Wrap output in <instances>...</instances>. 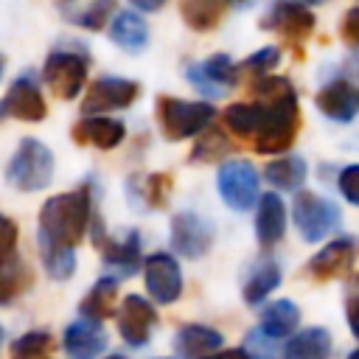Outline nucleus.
<instances>
[{"instance_id":"obj_1","label":"nucleus","mask_w":359,"mask_h":359,"mask_svg":"<svg viewBox=\"0 0 359 359\" xmlns=\"http://www.w3.org/2000/svg\"><path fill=\"white\" fill-rule=\"evenodd\" d=\"M250 90L255 93V101L264 107V126L252 143L261 154H280L286 151L300 129V107L294 87L280 76H264L250 81Z\"/></svg>"},{"instance_id":"obj_2","label":"nucleus","mask_w":359,"mask_h":359,"mask_svg":"<svg viewBox=\"0 0 359 359\" xmlns=\"http://www.w3.org/2000/svg\"><path fill=\"white\" fill-rule=\"evenodd\" d=\"M90 224V196L84 188L50 196L39 210V244L73 250Z\"/></svg>"},{"instance_id":"obj_3","label":"nucleus","mask_w":359,"mask_h":359,"mask_svg":"<svg viewBox=\"0 0 359 359\" xmlns=\"http://www.w3.org/2000/svg\"><path fill=\"white\" fill-rule=\"evenodd\" d=\"M53 177V154L45 143L25 137L6 165V180L17 191H39Z\"/></svg>"},{"instance_id":"obj_4","label":"nucleus","mask_w":359,"mask_h":359,"mask_svg":"<svg viewBox=\"0 0 359 359\" xmlns=\"http://www.w3.org/2000/svg\"><path fill=\"white\" fill-rule=\"evenodd\" d=\"M213 115H216V109L205 101H182V98H171V95L157 98V121L168 140L202 135L205 126L213 121Z\"/></svg>"},{"instance_id":"obj_5","label":"nucleus","mask_w":359,"mask_h":359,"mask_svg":"<svg viewBox=\"0 0 359 359\" xmlns=\"http://www.w3.org/2000/svg\"><path fill=\"white\" fill-rule=\"evenodd\" d=\"M292 219H294V227L300 230V236L306 241H320L337 230L339 208L334 202H328L325 196L303 191V194H297V199L292 205Z\"/></svg>"},{"instance_id":"obj_6","label":"nucleus","mask_w":359,"mask_h":359,"mask_svg":"<svg viewBox=\"0 0 359 359\" xmlns=\"http://www.w3.org/2000/svg\"><path fill=\"white\" fill-rule=\"evenodd\" d=\"M42 76H45V84L53 90L56 98L70 101L87 84V59L81 53H73V50H53L45 59Z\"/></svg>"},{"instance_id":"obj_7","label":"nucleus","mask_w":359,"mask_h":359,"mask_svg":"<svg viewBox=\"0 0 359 359\" xmlns=\"http://www.w3.org/2000/svg\"><path fill=\"white\" fill-rule=\"evenodd\" d=\"M140 95V87L129 79H118V76H101L95 79L81 101V112L84 118H95V112H109V109H126L135 104V98Z\"/></svg>"},{"instance_id":"obj_8","label":"nucleus","mask_w":359,"mask_h":359,"mask_svg":"<svg viewBox=\"0 0 359 359\" xmlns=\"http://www.w3.org/2000/svg\"><path fill=\"white\" fill-rule=\"evenodd\" d=\"M219 194L233 210H250L258 199V171L250 160H227L219 168Z\"/></svg>"},{"instance_id":"obj_9","label":"nucleus","mask_w":359,"mask_h":359,"mask_svg":"<svg viewBox=\"0 0 359 359\" xmlns=\"http://www.w3.org/2000/svg\"><path fill=\"white\" fill-rule=\"evenodd\" d=\"M261 28L264 31H275L289 45L300 48L314 31V14L309 8H303V6H292V3H280L278 0V6L261 20Z\"/></svg>"},{"instance_id":"obj_10","label":"nucleus","mask_w":359,"mask_h":359,"mask_svg":"<svg viewBox=\"0 0 359 359\" xmlns=\"http://www.w3.org/2000/svg\"><path fill=\"white\" fill-rule=\"evenodd\" d=\"M238 79H241V76H238V65H233L230 56H224V53H213L210 59H205V62L188 67V81H191L199 93H205V95H210V98L224 95L227 87L236 84Z\"/></svg>"},{"instance_id":"obj_11","label":"nucleus","mask_w":359,"mask_h":359,"mask_svg":"<svg viewBox=\"0 0 359 359\" xmlns=\"http://www.w3.org/2000/svg\"><path fill=\"white\" fill-rule=\"evenodd\" d=\"M171 244L180 255L199 258L213 244V227L202 216H196L191 210H182L171 219Z\"/></svg>"},{"instance_id":"obj_12","label":"nucleus","mask_w":359,"mask_h":359,"mask_svg":"<svg viewBox=\"0 0 359 359\" xmlns=\"http://www.w3.org/2000/svg\"><path fill=\"white\" fill-rule=\"evenodd\" d=\"M0 112L6 118H20V121H42L48 115V104L36 87V81L31 76H20L8 84L6 90V98H3V107Z\"/></svg>"},{"instance_id":"obj_13","label":"nucleus","mask_w":359,"mask_h":359,"mask_svg":"<svg viewBox=\"0 0 359 359\" xmlns=\"http://www.w3.org/2000/svg\"><path fill=\"white\" fill-rule=\"evenodd\" d=\"M143 275H146V289L157 303H174L180 297L182 275H180V264L171 255H165V252L149 255Z\"/></svg>"},{"instance_id":"obj_14","label":"nucleus","mask_w":359,"mask_h":359,"mask_svg":"<svg viewBox=\"0 0 359 359\" xmlns=\"http://www.w3.org/2000/svg\"><path fill=\"white\" fill-rule=\"evenodd\" d=\"M317 109L331 118V121H339V123H348L356 118L359 112V87L348 79H337V81H328L320 93H317Z\"/></svg>"},{"instance_id":"obj_15","label":"nucleus","mask_w":359,"mask_h":359,"mask_svg":"<svg viewBox=\"0 0 359 359\" xmlns=\"http://www.w3.org/2000/svg\"><path fill=\"white\" fill-rule=\"evenodd\" d=\"M157 314L151 309V303H146L143 297L137 294H129L118 311V331L121 337L129 342V345H146L149 342V334H151V325H154Z\"/></svg>"},{"instance_id":"obj_16","label":"nucleus","mask_w":359,"mask_h":359,"mask_svg":"<svg viewBox=\"0 0 359 359\" xmlns=\"http://www.w3.org/2000/svg\"><path fill=\"white\" fill-rule=\"evenodd\" d=\"M353 258H356V241L353 238H337L311 258L309 269L317 280H334V278H342L351 272Z\"/></svg>"},{"instance_id":"obj_17","label":"nucleus","mask_w":359,"mask_h":359,"mask_svg":"<svg viewBox=\"0 0 359 359\" xmlns=\"http://www.w3.org/2000/svg\"><path fill=\"white\" fill-rule=\"evenodd\" d=\"M123 135H126V129L115 118L95 115V118H81L73 123V140L79 146H95V149L109 151L123 140Z\"/></svg>"},{"instance_id":"obj_18","label":"nucleus","mask_w":359,"mask_h":359,"mask_svg":"<svg viewBox=\"0 0 359 359\" xmlns=\"http://www.w3.org/2000/svg\"><path fill=\"white\" fill-rule=\"evenodd\" d=\"M107 348V334L87 320H76L65 331V353L67 359H95Z\"/></svg>"},{"instance_id":"obj_19","label":"nucleus","mask_w":359,"mask_h":359,"mask_svg":"<svg viewBox=\"0 0 359 359\" xmlns=\"http://www.w3.org/2000/svg\"><path fill=\"white\" fill-rule=\"evenodd\" d=\"M286 230V208L278 194H264L258 202V216H255V236L264 247H272L283 238Z\"/></svg>"},{"instance_id":"obj_20","label":"nucleus","mask_w":359,"mask_h":359,"mask_svg":"<svg viewBox=\"0 0 359 359\" xmlns=\"http://www.w3.org/2000/svg\"><path fill=\"white\" fill-rule=\"evenodd\" d=\"M233 0H180V17L194 31H213Z\"/></svg>"},{"instance_id":"obj_21","label":"nucleus","mask_w":359,"mask_h":359,"mask_svg":"<svg viewBox=\"0 0 359 359\" xmlns=\"http://www.w3.org/2000/svg\"><path fill=\"white\" fill-rule=\"evenodd\" d=\"M109 39L129 53H140L149 42V25L135 11H121L109 25Z\"/></svg>"},{"instance_id":"obj_22","label":"nucleus","mask_w":359,"mask_h":359,"mask_svg":"<svg viewBox=\"0 0 359 359\" xmlns=\"http://www.w3.org/2000/svg\"><path fill=\"white\" fill-rule=\"evenodd\" d=\"M222 118H224V126H227V132H233L236 137H241V140H252L255 143V137H258V132H261V126H264V107L258 104V101H244V104H230L224 112H222Z\"/></svg>"},{"instance_id":"obj_23","label":"nucleus","mask_w":359,"mask_h":359,"mask_svg":"<svg viewBox=\"0 0 359 359\" xmlns=\"http://www.w3.org/2000/svg\"><path fill=\"white\" fill-rule=\"evenodd\" d=\"M328 353H331V337L325 328L300 331L283 348V359H328Z\"/></svg>"},{"instance_id":"obj_24","label":"nucleus","mask_w":359,"mask_h":359,"mask_svg":"<svg viewBox=\"0 0 359 359\" xmlns=\"http://www.w3.org/2000/svg\"><path fill=\"white\" fill-rule=\"evenodd\" d=\"M266 180L280 191H297L306 182V160L303 157H278L264 168Z\"/></svg>"},{"instance_id":"obj_25","label":"nucleus","mask_w":359,"mask_h":359,"mask_svg":"<svg viewBox=\"0 0 359 359\" xmlns=\"http://www.w3.org/2000/svg\"><path fill=\"white\" fill-rule=\"evenodd\" d=\"M297 320H300V311L292 300H275L261 314V331L266 337H286L294 331Z\"/></svg>"},{"instance_id":"obj_26","label":"nucleus","mask_w":359,"mask_h":359,"mask_svg":"<svg viewBox=\"0 0 359 359\" xmlns=\"http://www.w3.org/2000/svg\"><path fill=\"white\" fill-rule=\"evenodd\" d=\"M115 297H118V283L112 278H101L81 300V314H87L90 320H107L115 311Z\"/></svg>"},{"instance_id":"obj_27","label":"nucleus","mask_w":359,"mask_h":359,"mask_svg":"<svg viewBox=\"0 0 359 359\" xmlns=\"http://www.w3.org/2000/svg\"><path fill=\"white\" fill-rule=\"evenodd\" d=\"M222 345V334L208 325H185L177 334V351L182 356H202Z\"/></svg>"},{"instance_id":"obj_28","label":"nucleus","mask_w":359,"mask_h":359,"mask_svg":"<svg viewBox=\"0 0 359 359\" xmlns=\"http://www.w3.org/2000/svg\"><path fill=\"white\" fill-rule=\"evenodd\" d=\"M278 283H280V269H278V264L261 261V264L250 272V278H247V283H244V300H247V303H261Z\"/></svg>"},{"instance_id":"obj_29","label":"nucleus","mask_w":359,"mask_h":359,"mask_svg":"<svg viewBox=\"0 0 359 359\" xmlns=\"http://www.w3.org/2000/svg\"><path fill=\"white\" fill-rule=\"evenodd\" d=\"M104 261L115 269H121V275H129L137 261H140V238L137 233H129L123 241H112L104 247Z\"/></svg>"},{"instance_id":"obj_30","label":"nucleus","mask_w":359,"mask_h":359,"mask_svg":"<svg viewBox=\"0 0 359 359\" xmlns=\"http://www.w3.org/2000/svg\"><path fill=\"white\" fill-rule=\"evenodd\" d=\"M230 151V140L224 137V129H205L191 151V160L194 163H210V160H219Z\"/></svg>"},{"instance_id":"obj_31","label":"nucleus","mask_w":359,"mask_h":359,"mask_svg":"<svg viewBox=\"0 0 359 359\" xmlns=\"http://www.w3.org/2000/svg\"><path fill=\"white\" fill-rule=\"evenodd\" d=\"M42 261H45V269L50 278L62 280V278H70L73 269H76V255L73 250H65V247H50V244H42Z\"/></svg>"},{"instance_id":"obj_32","label":"nucleus","mask_w":359,"mask_h":359,"mask_svg":"<svg viewBox=\"0 0 359 359\" xmlns=\"http://www.w3.org/2000/svg\"><path fill=\"white\" fill-rule=\"evenodd\" d=\"M278 59H280V50L278 48H261V50H255L250 59H244L241 65H238V76L244 73L250 81H255V79H264V76H269V70L278 65Z\"/></svg>"},{"instance_id":"obj_33","label":"nucleus","mask_w":359,"mask_h":359,"mask_svg":"<svg viewBox=\"0 0 359 359\" xmlns=\"http://www.w3.org/2000/svg\"><path fill=\"white\" fill-rule=\"evenodd\" d=\"M22 278H28L22 261H17L14 255L11 258H3V278H0V297H3V303H8L25 286Z\"/></svg>"},{"instance_id":"obj_34","label":"nucleus","mask_w":359,"mask_h":359,"mask_svg":"<svg viewBox=\"0 0 359 359\" xmlns=\"http://www.w3.org/2000/svg\"><path fill=\"white\" fill-rule=\"evenodd\" d=\"M48 351H50V334L31 331L14 342L11 359H36V356H48Z\"/></svg>"},{"instance_id":"obj_35","label":"nucleus","mask_w":359,"mask_h":359,"mask_svg":"<svg viewBox=\"0 0 359 359\" xmlns=\"http://www.w3.org/2000/svg\"><path fill=\"white\" fill-rule=\"evenodd\" d=\"M115 3H118V0H93L84 11L76 14V22H79L81 28H87V31H101L104 22H109V17H112Z\"/></svg>"},{"instance_id":"obj_36","label":"nucleus","mask_w":359,"mask_h":359,"mask_svg":"<svg viewBox=\"0 0 359 359\" xmlns=\"http://www.w3.org/2000/svg\"><path fill=\"white\" fill-rule=\"evenodd\" d=\"M168 188H171L168 174H151L146 180V202L151 208H163L165 205V196H168Z\"/></svg>"},{"instance_id":"obj_37","label":"nucleus","mask_w":359,"mask_h":359,"mask_svg":"<svg viewBox=\"0 0 359 359\" xmlns=\"http://www.w3.org/2000/svg\"><path fill=\"white\" fill-rule=\"evenodd\" d=\"M339 191H342V196L348 202L359 205V163L342 168V174H339Z\"/></svg>"},{"instance_id":"obj_38","label":"nucleus","mask_w":359,"mask_h":359,"mask_svg":"<svg viewBox=\"0 0 359 359\" xmlns=\"http://www.w3.org/2000/svg\"><path fill=\"white\" fill-rule=\"evenodd\" d=\"M339 36H342V42H345V45L359 48V6H356V8H351V11L342 17Z\"/></svg>"},{"instance_id":"obj_39","label":"nucleus","mask_w":359,"mask_h":359,"mask_svg":"<svg viewBox=\"0 0 359 359\" xmlns=\"http://www.w3.org/2000/svg\"><path fill=\"white\" fill-rule=\"evenodd\" d=\"M247 356H250V359H278L275 348L264 342V334H261V331H252V334L247 337Z\"/></svg>"},{"instance_id":"obj_40","label":"nucleus","mask_w":359,"mask_h":359,"mask_svg":"<svg viewBox=\"0 0 359 359\" xmlns=\"http://www.w3.org/2000/svg\"><path fill=\"white\" fill-rule=\"evenodd\" d=\"M14 241H17V227L11 219H3V258L14 255Z\"/></svg>"},{"instance_id":"obj_41","label":"nucleus","mask_w":359,"mask_h":359,"mask_svg":"<svg viewBox=\"0 0 359 359\" xmlns=\"http://www.w3.org/2000/svg\"><path fill=\"white\" fill-rule=\"evenodd\" d=\"M345 314H348V325H351V331L359 337V297H351V300H348Z\"/></svg>"},{"instance_id":"obj_42","label":"nucleus","mask_w":359,"mask_h":359,"mask_svg":"<svg viewBox=\"0 0 359 359\" xmlns=\"http://www.w3.org/2000/svg\"><path fill=\"white\" fill-rule=\"evenodd\" d=\"M208 359H250L247 351H222V353H213Z\"/></svg>"},{"instance_id":"obj_43","label":"nucleus","mask_w":359,"mask_h":359,"mask_svg":"<svg viewBox=\"0 0 359 359\" xmlns=\"http://www.w3.org/2000/svg\"><path fill=\"white\" fill-rule=\"evenodd\" d=\"M132 3H135L137 8H143V11H157L165 0H132Z\"/></svg>"},{"instance_id":"obj_44","label":"nucleus","mask_w":359,"mask_h":359,"mask_svg":"<svg viewBox=\"0 0 359 359\" xmlns=\"http://www.w3.org/2000/svg\"><path fill=\"white\" fill-rule=\"evenodd\" d=\"M280 3H292V6H311V3H325V0H280Z\"/></svg>"},{"instance_id":"obj_45","label":"nucleus","mask_w":359,"mask_h":359,"mask_svg":"<svg viewBox=\"0 0 359 359\" xmlns=\"http://www.w3.org/2000/svg\"><path fill=\"white\" fill-rule=\"evenodd\" d=\"M233 3H238V6H252L255 0H233Z\"/></svg>"},{"instance_id":"obj_46","label":"nucleus","mask_w":359,"mask_h":359,"mask_svg":"<svg viewBox=\"0 0 359 359\" xmlns=\"http://www.w3.org/2000/svg\"><path fill=\"white\" fill-rule=\"evenodd\" d=\"M348 359H359V351H353V353H351V356H348Z\"/></svg>"},{"instance_id":"obj_47","label":"nucleus","mask_w":359,"mask_h":359,"mask_svg":"<svg viewBox=\"0 0 359 359\" xmlns=\"http://www.w3.org/2000/svg\"><path fill=\"white\" fill-rule=\"evenodd\" d=\"M36 359H48V356H36Z\"/></svg>"},{"instance_id":"obj_48","label":"nucleus","mask_w":359,"mask_h":359,"mask_svg":"<svg viewBox=\"0 0 359 359\" xmlns=\"http://www.w3.org/2000/svg\"><path fill=\"white\" fill-rule=\"evenodd\" d=\"M109 359H121V356H109Z\"/></svg>"}]
</instances>
